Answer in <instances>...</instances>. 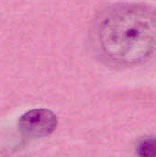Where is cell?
<instances>
[{
    "instance_id": "2",
    "label": "cell",
    "mask_w": 156,
    "mask_h": 157,
    "mask_svg": "<svg viewBox=\"0 0 156 157\" xmlns=\"http://www.w3.org/2000/svg\"><path fill=\"white\" fill-rule=\"evenodd\" d=\"M56 115L47 109H35L25 112L17 121L20 134L31 140L41 139L51 135L57 127Z\"/></svg>"
},
{
    "instance_id": "3",
    "label": "cell",
    "mask_w": 156,
    "mask_h": 157,
    "mask_svg": "<svg viewBox=\"0 0 156 157\" xmlns=\"http://www.w3.org/2000/svg\"><path fill=\"white\" fill-rule=\"evenodd\" d=\"M137 154L143 157L156 156V137H145L142 139L136 147Z\"/></svg>"
},
{
    "instance_id": "1",
    "label": "cell",
    "mask_w": 156,
    "mask_h": 157,
    "mask_svg": "<svg viewBox=\"0 0 156 157\" xmlns=\"http://www.w3.org/2000/svg\"><path fill=\"white\" fill-rule=\"evenodd\" d=\"M93 42L100 59L111 66L140 64L156 53V11L135 3L114 6L97 18Z\"/></svg>"
}]
</instances>
